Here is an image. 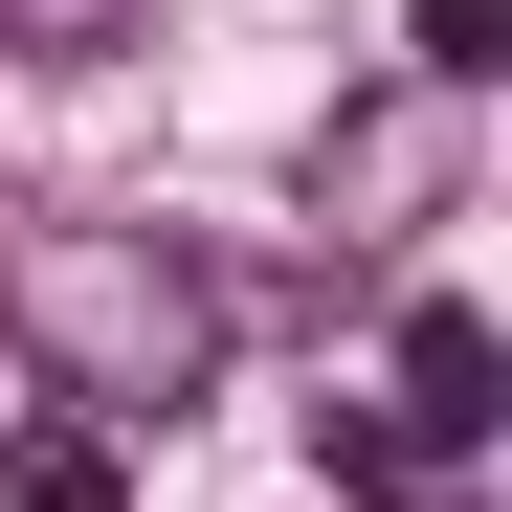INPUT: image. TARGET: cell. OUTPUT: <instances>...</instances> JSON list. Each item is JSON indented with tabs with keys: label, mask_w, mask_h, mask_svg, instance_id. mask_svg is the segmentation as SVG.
Returning a JSON list of instances; mask_svg holds the SVG:
<instances>
[{
	"label": "cell",
	"mask_w": 512,
	"mask_h": 512,
	"mask_svg": "<svg viewBox=\"0 0 512 512\" xmlns=\"http://www.w3.org/2000/svg\"><path fill=\"white\" fill-rule=\"evenodd\" d=\"M446 201H468V112H446V90H334V134H312V245L379 268V245H423Z\"/></svg>",
	"instance_id": "2"
},
{
	"label": "cell",
	"mask_w": 512,
	"mask_h": 512,
	"mask_svg": "<svg viewBox=\"0 0 512 512\" xmlns=\"http://www.w3.org/2000/svg\"><path fill=\"white\" fill-rule=\"evenodd\" d=\"M0 512H134V490H112L90 423H23V446H0Z\"/></svg>",
	"instance_id": "5"
},
{
	"label": "cell",
	"mask_w": 512,
	"mask_h": 512,
	"mask_svg": "<svg viewBox=\"0 0 512 512\" xmlns=\"http://www.w3.org/2000/svg\"><path fill=\"white\" fill-rule=\"evenodd\" d=\"M0 357L90 423V446L201 423V401H223V268L156 245V223H45L23 268H0Z\"/></svg>",
	"instance_id": "1"
},
{
	"label": "cell",
	"mask_w": 512,
	"mask_h": 512,
	"mask_svg": "<svg viewBox=\"0 0 512 512\" xmlns=\"http://www.w3.org/2000/svg\"><path fill=\"white\" fill-rule=\"evenodd\" d=\"M134 23H156V0H0V45H23V67H112Z\"/></svg>",
	"instance_id": "6"
},
{
	"label": "cell",
	"mask_w": 512,
	"mask_h": 512,
	"mask_svg": "<svg viewBox=\"0 0 512 512\" xmlns=\"http://www.w3.org/2000/svg\"><path fill=\"white\" fill-rule=\"evenodd\" d=\"M357 423H379V468H401V490H446V468L490 446V423H512V334H490L468 290H423V312H401V357H379V401H357Z\"/></svg>",
	"instance_id": "3"
},
{
	"label": "cell",
	"mask_w": 512,
	"mask_h": 512,
	"mask_svg": "<svg viewBox=\"0 0 512 512\" xmlns=\"http://www.w3.org/2000/svg\"><path fill=\"white\" fill-rule=\"evenodd\" d=\"M0 379H23V357H0Z\"/></svg>",
	"instance_id": "7"
},
{
	"label": "cell",
	"mask_w": 512,
	"mask_h": 512,
	"mask_svg": "<svg viewBox=\"0 0 512 512\" xmlns=\"http://www.w3.org/2000/svg\"><path fill=\"white\" fill-rule=\"evenodd\" d=\"M490 67H512V0H401V90H490Z\"/></svg>",
	"instance_id": "4"
}]
</instances>
